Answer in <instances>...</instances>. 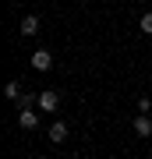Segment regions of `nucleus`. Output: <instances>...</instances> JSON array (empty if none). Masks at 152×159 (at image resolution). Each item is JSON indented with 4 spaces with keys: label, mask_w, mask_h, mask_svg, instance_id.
I'll return each instance as SVG.
<instances>
[{
    "label": "nucleus",
    "mask_w": 152,
    "mask_h": 159,
    "mask_svg": "<svg viewBox=\"0 0 152 159\" xmlns=\"http://www.w3.org/2000/svg\"><path fill=\"white\" fill-rule=\"evenodd\" d=\"M149 110H152V99L141 96V99H138V113H149Z\"/></svg>",
    "instance_id": "obj_9"
},
{
    "label": "nucleus",
    "mask_w": 152,
    "mask_h": 159,
    "mask_svg": "<svg viewBox=\"0 0 152 159\" xmlns=\"http://www.w3.org/2000/svg\"><path fill=\"white\" fill-rule=\"evenodd\" d=\"M18 124H21V131H35L39 127V110H18Z\"/></svg>",
    "instance_id": "obj_4"
},
{
    "label": "nucleus",
    "mask_w": 152,
    "mask_h": 159,
    "mask_svg": "<svg viewBox=\"0 0 152 159\" xmlns=\"http://www.w3.org/2000/svg\"><path fill=\"white\" fill-rule=\"evenodd\" d=\"M4 96L18 102V99H21V96H25V92H21V81H18V78H11V81H4Z\"/></svg>",
    "instance_id": "obj_7"
},
{
    "label": "nucleus",
    "mask_w": 152,
    "mask_h": 159,
    "mask_svg": "<svg viewBox=\"0 0 152 159\" xmlns=\"http://www.w3.org/2000/svg\"><path fill=\"white\" fill-rule=\"evenodd\" d=\"M135 134H138V138H149V134H152V117H149V113H138V117H135Z\"/></svg>",
    "instance_id": "obj_5"
},
{
    "label": "nucleus",
    "mask_w": 152,
    "mask_h": 159,
    "mask_svg": "<svg viewBox=\"0 0 152 159\" xmlns=\"http://www.w3.org/2000/svg\"><path fill=\"white\" fill-rule=\"evenodd\" d=\"M138 29L145 32V35H152V11H145V14L138 18Z\"/></svg>",
    "instance_id": "obj_8"
},
{
    "label": "nucleus",
    "mask_w": 152,
    "mask_h": 159,
    "mask_svg": "<svg viewBox=\"0 0 152 159\" xmlns=\"http://www.w3.org/2000/svg\"><path fill=\"white\" fill-rule=\"evenodd\" d=\"M81 4H85V0H81Z\"/></svg>",
    "instance_id": "obj_11"
},
{
    "label": "nucleus",
    "mask_w": 152,
    "mask_h": 159,
    "mask_svg": "<svg viewBox=\"0 0 152 159\" xmlns=\"http://www.w3.org/2000/svg\"><path fill=\"white\" fill-rule=\"evenodd\" d=\"M18 29H21V35H35V32H39V14H25Z\"/></svg>",
    "instance_id": "obj_6"
},
{
    "label": "nucleus",
    "mask_w": 152,
    "mask_h": 159,
    "mask_svg": "<svg viewBox=\"0 0 152 159\" xmlns=\"http://www.w3.org/2000/svg\"><path fill=\"white\" fill-rule=\"evenodd\" d=\"M28 60H32V67L39 71V74L53 71V53L46 50V46H39V50H32V57H28Z\"/></svg>",
    "instance_id": "obj_1"
},
{
    "label": "nucleus",
    "mask_w": 152,
    "mask_h": 159,
    "mask_svg": "<svg viewBox=\"0 0 152 159\" xmlns=\"http://www.w3.org/2000/svg\"><path fill=\"white\" fill-rule=\"evenodd\" d=\"M35 159H46V156H35Z\"/></svg>",
    "instance_id": "obj_10"
},
{
    "label": "nucleus",
    "mask_w": 152,
    "mask_h": 159,
    "mask_svg": "<svg viewBox=\"0 0 152 159\" xmlns=\"http://www.w3.org/2000/svg\"><path fill=\"white\" fill-rule=\"evenodd\" d=\"M46 138H50L53 145H64V142H67V124H64V120H53L50 131H46Z\"/></svg>",
    "instance_id": "obj_3"
},
{
    "label": "nucleus",
    "mask_w": 152,
    "mask_h": 159,
    "mask_svg": "<svg viewBox=\"0 0 152 159\" xmlns=\"http://www.w3.org/2000/svg\"><path fill=\"white\" fill-rule=\"evenodd\" d=\"M39 110L43 113H57V110H60V96H57L53 89H43L39 92Z\"/></svg>",
    "instance_id": "obj_2"
}]
</instances>
